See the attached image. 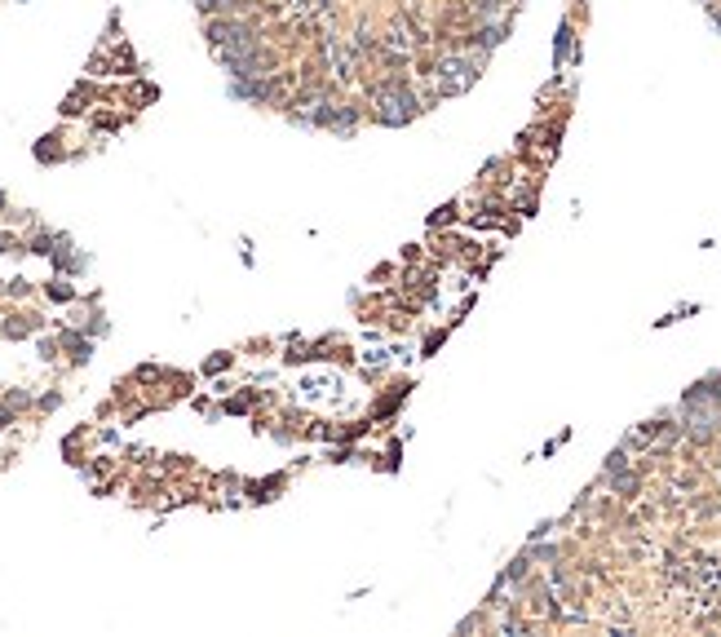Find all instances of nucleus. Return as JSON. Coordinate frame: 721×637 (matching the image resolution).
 <instances>
[{"label": "nucleus", "mask_w": 721, "mask_h": 637, "mask_svg": "<svg viewBox=\"0 0 721 637\" xmlns=\"http://www.w3.org/2000/svg\"><path fill=\"white\" fill-rule=\"evenodd\" d=\"M558 554H562L558 545H536V549H531V558H536V562H558Z\"/></svg>", "instance_id": "obj_1"}]
</instances>
